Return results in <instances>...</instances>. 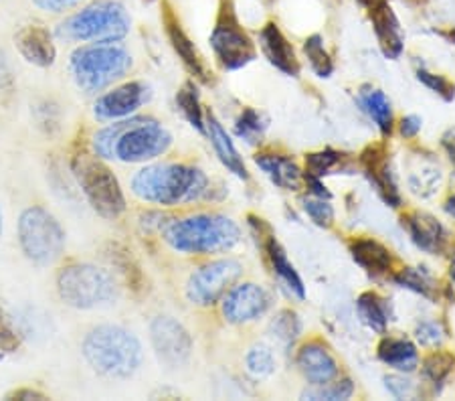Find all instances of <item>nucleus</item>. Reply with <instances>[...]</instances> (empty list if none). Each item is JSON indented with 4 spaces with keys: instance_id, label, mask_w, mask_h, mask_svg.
I'll return each instance as SVG.
<instances>
[{
    "instance_id": "1",
    "label": "nucleus",
    "mask_w": 455,
    "mask_h": 401,
    "mask_svg": "<svg viewBox=\"0 0 455 401\" xmlns=\"http://www.w3.org/2000/svg\"><path fill=\"white\" fill-rule=\"evenodd\" d=\"M172 146V134L152 118H124L93 134L92 150L101 160L146 163L163 156Z\"/></svg>"
},
{
    "instance_id": "2",
    "label": "nucleus",
    "mask_w": 455,
    "mask_h": 401,
    "mask_svg": "<svg viewBox=\"0 0 455 401\" xmlns=\"http://www.w3.org/2000/svg\"><path fill=\"white\" fill-rule=\"evenodd\" d=\"M132 193L152 205L176 207L209 196L211 182L196 166L164 163L138 171L132 179Z\"/></svg>"
},
{
    "instance_id": "3",
    "label": "nucleus",
    "mask_w": 455,
    "mask_h": 401,
    "mask_svg": "<svg viewBox=\"0 0 455 401\" xmlns=\"http://www.w3.org/2000/svg\"><path fill=\"white\" fill-rule=\"evenodd\" d=\"M163 237L179 253L211 255L233 250L241 239V229L225 215L199 213L166 221Z\"/></svg>"
},
{
    "instance_id": "4",
    "label": "nucleus",
    "mask_w": 455,
    "mask_h": 401,
    "mask_svg": "<svg viewBox=\"0 0 455 401\" xmlns=\"http://www.w3.org/2000/svg\"><path fill=\"white\" fill-rule=\"evenodd\" d=\"M82 351L95 373L109 379H128L140 369L144 353L140 341L128 328L100 325L85 334Z\"/></svg>"
},
{
    "instance_id": "5",
    "label": "nucleus",
    "mask_w": 455,
    "mask_h": 401,
    "mask_svg": "<svg viewBox=\"0 0 455 401\" xmlns=\"http://www.w3.org/2000/svg\"><path fill=\"white\" fill-rule=\"evenodd\" d=\"M69 69L79 90L98 93L128 76L132 55L120 43H87L73 51Z\"/></svg>"
},
{
    "instance_id": "6",
    "label": "nucleus",
    "mask_w": 455,
    "mask_h": 401,
    "mask_svg": "<svg viewBox=\"0 0 455 401\" xmlns=\"http://www.w3.org/2000/svg\"><path fill=\"white\" fill-rule=\"evenodd\" d=\"M130 27L132 19L120 0H95L65 19L55 35L69 43H120Z\"/></svg>"
},
{
    "instance_id": "7",
    "label": "nucleus",
    "mask_w": 455,
    "mask_h": 401,
    "mask_svg": "<svg viewBox=\"0 0 455 401\" xmlns=\"http://www.w3.org/2000/svg\"><path fill=\"white\" fill-rule=\"evenodd\" d=\"M61 301L77 310H93L117 301V284L112 274L93 264H69L57 276Z\"/></svg>"
},
{
    "instance_id": "8",
    "label": "nucleus",
    "mask_w": 455,
    "mask_h": 401,
    "mask_svg": "<svg viewBox=\"0 0 455 401\" xmlns=\"http://www.w3.org/2000/svg\"><path fill=\"white\" fill-rule=\"evenodd\" d=\"M71 171L95 213L106 219H117L126 211V196L120 182L100 156L77 152L71 160Z\"/></svg>"
},
{
    "instance_id": "9",
    "label": "nucleus",
    "mask_w": 455,
    "mask_h": 401,
    "mask_svg": "<svg viewBox=\"0 0 455 401\" xmlns=\"http://www.w3.org/2000/svg\"><path fill=\"white\" fill-rule=\"evenodd\" d=\"M19 244L35 266H51L63 255L65 231L47 209L28 207L19 219Z\"/></svg>"
},
{
    "instance_id": "10",
    "label": "nucleus",
    "mask_w": 455,
    "mask_h": 401,
    "mask_svg": "<svg viewBox=\"0 0 455 401\" xmlns=\"http://www.w3.org/2000/svg\"><path fill=\"white\" fill-rule=\"evenodd\" d=\"M211 47L225 69L235 71L255 60V45L235 17L231 0H223L217 25L211 33Z\"/></svg>"
},
{
    "instance_id": "11",
    "label": "nucleus",
    "mask_w": 455,
    "mask_h": 401,
    "mask_svg": "<svg viewBox=\"0 0 455 401\" xmlns=\"http://www.w3.org/2000/svg\"><path fill=\"white\" fill-rule=\"evenodd\" d=\"M243 268L237 260H215L195 269L187 284L188 301L196 306H212L235 286Z\"/></svg>"
},
{
    "instance_id": "12",
    "label": "nucleus",
    "mask_w": 455,
    "mask_h": 401,
    "mask_svg": "<svg viewBox=\"0 0 455 401\" xmlns=\"http://www.w3.org/2000/svg\"><path fill=\"white\" fill-rule=\"evenodd\" d=\"M150 339L158 361L168 369H180L188 363L190 353H193V339L176 318H154L150 325Z\"/></svg>"
},
{
    "instance_id": "13",
    "label": "nucleus",
    "mask_w": 455,
    "mask_h": 401,
    "mask_svg": "<svg viewBox=\"0 0 455 401\" xmlns=\"http://www.w3.org/2000/svg\"><path fill=\"white\" fill-rule=\"evenodd\" d=\"M150 100V87L142 82H128L100 96L93 114L100 122H117L136 114Z\"/></svg>"
},
{
    "instance_id": "14",
    "label": "nucleus",
    "mask_w": 455,
    "mask_h": 401,
    "mask_svg": "<svg viewBox=\"0 0 455 401\" xmlns=\"http://www.w3.org/2000/svg\"><path fill=\"white\" fill-rule=\"evenodd\" d=\"M271 298L266 290L257 284L245 282L231 286L223 296V317L231 325H245L266 315Z\"/></svg>"
},
{
    "instance_id": "15",
    "label": "nucleus",
    "mask_w": 455,
    "mask_h": 401,
    "mask_svg": "<svg viewBox=\"0 0 455 401\" xmlns=\"http://www.w3.org/2000/svg\"><path fill=\"white\" fill-rule=\"evenodd\" d=\"M14 45L25 61L36 68H51L57 60V49L51 35L43 25H27L14 36Z\"/></svg>"
},
{
    "instance_id": "16",
    "label": "nucleus",
    "mask_w": 455,
    "mask_h": 401,
    "mask_svg": "<svg viewBox=\"0 0 455 401\" xmlns=\"http://www.w3.org/2000/svg\"><path fill=\"white\" fill-rule=\"evenodd\" d=\"M298 367L302 369L304 377L310 381L314 388L324 385L332 379L339 377V363L328 351L326 345H322L318 341H312L304 345L298 351Z\"/></svg>"
},
{
    "instance_id": "17",
    "label": "nucleus",
    "mask_w": 455,
    "mask_h": 401,
    "mask_svg": "<svg viewBox=\"0 0 455 401\" xmlns=\"http://www.w3.org/2000/svg\"><path fill=\"white\" fill-rule=\"evenodd\" d=\"M259 41L263 53H266L271 65H275V68L283 71L285 76H298L299 63L296 60V51H293L291 43L285 39L280 27L275 23H267L261 28Z\"/></svg>"
},
{
    "instance_id": "18",
    "label": "nucleus",
    "mask_w": 455,
    "mask_h": 401,
    "mask_svg": "<svg viewBox=\"0 0 455 401\" xmlns=\"http://www.w3.org/2000/svg\"><path fill=\"white\" fill-rule=\"evenodd\" d=\"M163 23H164V28H166L168 41H171V45L176 51V55H179L182 63L187 65V69L193 73V76L203 79V82H207V79H209L207 71H204V65L201 61V57H199V53H196L195 43L190 41V36L185 33V28H182L180 20L176 19L174 11L168 4L164 9V14H163Z\"/></svg>"
},
{
    "instance_id": "19",
    "label": "nucleus",
    "mask_w": 455,
    "mask_h": 401,
    "mask_svg": "<svg viewBox=\"0 0 455 401\" xmlns=\"http://www.w3.org/2000/svg\"><path fill=\"white\" fill-rule=\"evenodd\" d=\"M374 33H377L379 45L383 49L385 57L388 60H397L401 57L403 49H405V39H403V28L397 19V14L393 12L391 6L383 4L377 11L371 12Z\"/></svg>"
},
{
    "instance_id": "20",
    "label": "nucleus",
    "mask_w": 455,
    "mask_h": 401,
    "mask_svg": "<svg viewBox=\"0 0 455 401\" xmlns=\"http://www.w3.org/2000/svg\"><path fill=\"white\" fill-rule=\"evenodd\" d=\"M407 229L413 244L427 253H442L447 244V231L435 217L413 213L407 217Z\"/></svg>"
},
{
    "instance_id": "21",
    "label": "nucleus",
    "mask_w": 455,
    "mask_h": 401,
    "mask_svg": "<svg viewBox=\"0 0 455 401\" xmlns=\"http://www.w3.org/2000/svg\"><path fill=\"white\" fill-rule=\"evenodd\" d=\"M255 164L267 174L274 185L285 188V191H296V188H299V182H302V179H304L299 166L293 163L290 156L257 155Z\"/></svg>"
},
{
    "instance_id": "22",
    "label": "nucleus",
    "mask_w": 455,
    "mask_h": 401,
    "mask_svg": "<svg viewBox=\"0 0 455 401\" xmlns=\"http://www.w3.org/2000/svg\"><path fill=\"white\" fill-rule=\"evenodd\" d=\"M204 124H207V134L211 138V144H212V148H215L219 160H221V163L233 174H237L239 179L247 180L249 179L247 169H245L243 160H241V156H239L237 148H235L231 136L225 132V128L221 126V124H219V120L212 114L207 116V122H204Z\"/></svg>"
},
{
    "instance_id": "23",
    "label": "nucleus",
    "mask_w": 455,
    "mask_h": 401,
    "mask_svg": "<svg viewBox=\"0 0 455 401\" xmlns=\"http://www.w3.org/2000/svg\"><path fill=\"white\" fill-rule=\"evenodd\" d=\"M379 359L391 369L401 373H413L419 365V353L417 347L407 339H383L379 345Z\"/></svg>"
},
{
    "instance_id": "24",
    "label": "nucleus",
    "mask_w": 455,
    "mask_h": 401,
    "mask_svg": "<svg viewBox=\"0 0 455 401\" xmlns=\"http://www.w3.org/2000/svg\"><path fill=\"white\" fill-rule=\"evenodd\" d=\"M350 253L356 264L371 274H385L393 266L391 252H388L385 245L374 242V239H356V242L350 245Z\"/></svg>"
},
{
    "instance_id": "25",
    "label": "nucleus",
    "mask_w": 455,
    "mask_h": 401,
    "mask_svg": "<svg viewBox=\"0 0 455 401\" xmlns=\"http://www.w3.org/2000/svg\"><path fill=\"white\" fill-rule=\"evenodd\" d=\"M358 104H361L363 112L369 114V118L377 124L380 132L391 134L393 108L383 92L374 90V87H363L361 93H358Z\"/></svg>"
},
{
    "instance_id": "26",
    "label": "nucleus",
    "mask_w": 455,
    "mask_h": 401,
    "mask_svg": "<svg viewBox=\"0 0 455 401\" xmlns=\"http://www.w3.org/2000/svg\"><path fill=\"white\" fill-rule=\"evenodd\" d=\"M267 255H269L271 268H274V272L277 274V278H280L285 286L290 288V292H293L298 298H306L304 282H302V278H299V274L296 272V268L290 264L288 255H285L283 247L275 242V237H269Z\"/></svg>"
},
{
    "instance_id": "27",
    "label": "nucleus",
    "mask_w": 455,
    "mask_h": 401,
    "mask_svg": "<svg viewBox=\"0 0 455 401\" xmlns=\"http://www.w3.org/2000/svg\"><path fill=\"white\" fill-rule=\"evenodd\" d=\"M358 309V317H361L363 323L371 328V331L385 334L388 320H391V315H388V304L383 298L374 294V292H366L356 302Z\"/></svg>"
},
{
    "instance_id": "28",
    "label": "nucleus",
    "mask_w": 455,
    "mask_h": 401,
    "mask_svg": "<svg viewBox=\"0 0 455 401\" xmlns=\"http://www.w3.org/2000/svg\"><path fill=\"white\" fill-rule=\"evenodd\" d=\"M14 320V326L20 334V339H47L51 333V317L43 315L39 309H19L14 315H11Z\"/></svg>"
},
{
    "instance_id": "29",
    "label": "nucleus",
    "mask_w": 455,
    "mask_h": 401,
    "mask_svg": "<svg viewBox=\"0 0 455 401\" xmlns=\"http://www.w3.org/2000/svg\"><path fill=\"white\" fill-rule=\"evenodd\" d=\"M176 106L182 112V116L188 120V124L193 128L199 130L201 134H207V124H204L203 118V108H201V100H199V92H196L195 84H187L176 96Z\"/></svg>"
},
{
    "instance_id": "30",
    "label": "nucleus",
    "mask_w": 455,
    "mask_h": 401,
    "mask_svg": "<svg viewBox=\"0 0 455 401\" xmlns=\"http://www.w3.org/2000/svg\"><path fill=\"white\" fill-rule=\"evenodd\" d=\"M269 331L271 337L290 349L299 337V333H302V320H299V317L293 310H282L271 320Z\"/></svg>"
},
{
    "instance_id": "31",
    "label": "nucleus",
    "mask_w": 455,
    "mask_h": 401,
    "mask_svg": "<svg viewBox=\"0 0 455 401\" xmlns=\"http://www.w3.org/2000/svg\"><path fill=\"white\" fill-rule=\"evenodd\" d=\"M267 120L253 108H245L235 122V134L243 138L247 144H259L263 134H266Z\"/></svg>"
},
{
    "instance_id": "32",
    "label": "nucleus",
    "mask_w": 455,
    "mask_h": 401,
    "mask_svg": "<svg viewBox=\"0 0 455 401\" xmlns=\"http://www.w3.org/2000/svg\"><path fill=\"white\" fill-rule=\"evenodd\" d=\"M304 53L310 61V68L318 77H330L334 71V63L330 60L328 51L324 49V39L320 35L307 36L304 43Z\"/></svg>"
},
{
    "instance_id": "33",
    "label": "nucleus",
    "mask_w": 455,
    "mask_h": 401,
    "mask_svg": "<svg viewBox=\"0 0 455 401\" xmlns=\"http://www.w3.org/2000/svg\"><path fill=\"white\" fill-rule=\"evenodd\" d=\"M369 172H371V180L374 182V187L379 188V193L383 195V199L388 203V205L399 207L401 196L397 191V180H395V174L391 169H388V164L387 163L371 164Z\"/></svg>"
},
{
    "instance_id": "34",
    "label": "nucleus",
    "mask_w": 455,
    "mask_h": 401,
    "mask_svg": "<svg viewBox=\"0 0 455 401\" xmlns=\"http://www.w3.org/2000/svg\"><path fill=\"white\" fill-rule=\"evenodd\" d=\"M247 373L253 379H266L275 369V357L266 345H253L245 357Z\"/></svg>"
},
{
    "instance_id": "35",
    "label": "nucleus",
    "mask_w": 455,
    "mask_h": 401,
    "mask_svg": "<svg viewBox=\"0 0 455 401\" xmlns=\"http://www.w3.org/2000/svg\"><path fill=\"white\" fill-rule=\"evenodd\" d=\"M395 282H397L399 286L407 288V290H413V292H417V294H421L425 298H431L433 288H435V282H433L431 274L423 268L401 269V272L395 276Z\"/></svg>"
},
{
    "instance_id": "36",
    "label": "nucleus",
    "mask_w": 455,
    "mask_h": 401,
    "mask_svg": "<svg viewBox=\"0 0 455 401\" xmlns=\"http://www.w3.org/2000/svg\"><path fill=\"white\" fill-rule=\"evenodd\" d=\"M439 179H442L439 169H435V166L421 164V169H417L409 174V187L411 191L417 195L431 196L433 193H437Z\"/></svg>"
},
{
    "instance_id": "37",
    "label": "nucleus",
    "mask_w": 455,
    "mask_h": 401,
    "mask_svg": "<svg viewBox=\"0 0 455 401\" xmlns=\"http://www.w3.org/2000/svg\"><path fill=\"white\" fill-rule=\"evenodd\" d=\"M451 369L453 359L445 353H433L423 361V375L435 385H443L447 375L451 373Z\"/></svg>"
},
{
    "instance_id": "38",
    "label": "nucleus",
    "mask_w": 455,
    "mask_h": 401,
    "mask_svg": "<svg viewBox=\"0 0 455 401\" xmlns=\"http://www.w3.org/2000/svg\"><path fill=\"white\" fill-rule=\"evenodd\" d=\"M20 341L23 339H20L17 326H14L12 317L3 309V304H0V353H17L20 349Z\"/></svg>"
},
{
    "instance_id": "39",
    "label": "nucleus",
    "mask_w": 455,
    "mask_h": 401,
    "mask_svg": "<svg viewBox=\"0 0 455 401\" xmlns=\"http://www.w3.org/2000/svg\"><path fill=\"white\" fill-rule=\"evenodd\" d=\"M355 393V385L350 379H339V381H328L324 385H318V389L306 391V397L310 399H348Z\"/></svg>"
},
{
    "instance_id": "40",
    "label": "nucleus",
    "mask_w": 455,
    "mask_h": 401,
    "mask_svg": "<svg viewBox=\"0 0 455 401\" xmlns=\"http://www.w3.org/2000/svg\"><path fill=\"white\" fill-rule=\"evenodd\" d=\"M304 211L315 225H320V228H330V225L334 223V209L328 203V199H320V196L314 195L306 196Z\"/></svg>"
},
{
    "instance_id": "41",
    "label": "nucleus",
    "mask_w": 455,
    "mask_h": 401,
    "mask_svg": "<svg viewBox=\"0 0 455 401\" xmlns=\"http://www.w3.org/2000/svg\"><path fill=\"white\" fill-rule=\"evenodd\" d=\"M339 163H340V155L334 150H322V152H314V155L306 156L307 174H312V177H318V179L328 174Z\"/></svg>"
},
{
    "instance_id": "42",
    "label": "nucleus",
    "mask_w": 455,
    "mask_h": 401,
    "mask_svg": "<svg viewBox=\"0 0 455 401\" xmlns=\"http://www.w3.org/2000/svg\"><path fill=\"white\" fill-rule=\"evenodd\" d=\"M417 77H419V82L427 85L431 92L442 96L445 101H451L455 98V87L447 82L443 76H435V73H429L427 69H419L417 71Z\"/></svg>"
},
{
    "instance_id": "43",
    "label": "nucleus",
    "mask_w": 455,
    "mask_h": 401,
    "mask_svg": "<svg viewBox=\"0 0 455 401\" xmlns=\"http://www.w3.org/2000/svg\"><path fill=\"white\" fill-rule=\"evenodd\" d=\"M415 337L423 347H437L442 345L445 333L442 325L435 323V320H423V323H419L415 328Z\"/></svg>"
},
{
    "instance_id": "44",
    "label": "nucleus",
    "mask_w": 455,
    "mask_h": 401,
    "mask_svg": "<svg viewBox=\"0 0 455 401\" xmlns=\"http://www.w3.org/2000/svg\"><path fill=\"white\" fill-rule=\"evenodd\" d=\"M385 388L395 399H405L413 393V381L405 375H388L385 377Z\"/></svg>"
},
{
    "instance_id": "45",
    "label": "nucleus",
    "mask_w": 455,
    "mask_h": 401,
    "mask_svg": "<svg viewBox=\"0 0 455 401\" xmlns=\"http://www.w3.org/2000/svg\"><path fill=\"white\" fill-rule=\"evenodd\" d=\"M35 6H39L41 11L47 12H65L73 9V6L82 4L84 0H33Z\"/></svg>"
},
{
    "instance_id": "46",
    "label": "nucleus",
    "mask_w": 455,
    "mask_h": 401,
    "mask_svg": "<svg viewBox=\"0 0 455 401\" xmlns=\"http://www.w3.org/2000/svg\"><path fill=\"white\" fill-rule=\"evenodd\" d=\"M12 85H14V79H12L11 65H9V61H6V55L0 51V96L11 93Z\"/></svg>"
},
{
    "instance_id": "47",
    "label": "nucleus",
    "mask_w": 455,
    "mask_h": 401,
    "mask_svg": "<svg viewBox=\"0 0 455 401\" xmlns=\"http://www.w3.org/2000/svg\"><path fill=\"white\" fill-rule=\"evenodd\" d=\"M421 118L419 116H405V118L401 120V124H399V132H401V136H405V138H415L417 134H419V130H421Z\"/></svg>"
},
{
    "instance_id": "48",
    "label": "nucleus",
    "mask_w": 455,
    "mask_h": 401,
    "mask_svg": "<svg viewBox=\"0 0 455 401\" xmlns=\"http://www.w3.org/2000/svg\"><path fill=\"white\" fill-rule=\"evenodd\" d=\"M304 180L307 182V187H310V191L314 196H320V199H330V191L326 188L324 182H322L318 177H312V174H304Z\"/></svg>"
},
{
    "instance_id": "49",
    "label": "nucleus",
    "mask_w": 455,
    "mask_h": 401,
    "mask_svg": "<svg viewBox=\"0 0 455 401\" xmlns=\"http://www.w3.org/2000/svg\"><path fill=\"white\" fill-rule=\"evenodd\" d=\"M6 399H47L45 393L31 389V388H23V389H14L11 391Z\"/></svg>"
},
{
    "instance_id": "50",
    "label": "nucleus",
    "mask_w": 455,
    "mask_h": 401,
    "mask_svg": "<svg viewBox=\"0 0 455 401\" xmlns=\"http://www.w3.org/2000/svg\"><path fill=\"white\" fill-rule=\"evenodd\" d=\"M443 146H445L447 155H450V158L455 164V132H450L447 136H443Z\"/></svg>"
},
{
    "instance_id": "51",
    "label": "nucleus",
    "mask_w": 455,
    "mask_h": 401,
    "mask_svg": "<svg viewBox=\"0 0 455 401\" xmlns=\"http://www.w3.org/2000/svg\"><path fill=\"white\" fill-rule=\"evenodd\" d=\"M358 4L363 6V9H366L369 12H372V11H377L379 6H383V4H387L388 0H356Z\"/></svg>"
},
{
    "instance_id": "52",
    "label": "nucleus",
    "mask_w": 455,
    "mask_h": 401,
    "mask_svg": "<svg viewBox=\"0 0 455 401\" xmlns=\"http://www.w3.org/2000/svg\"><path fill=\"white\" fill-rule=\"evenodd\" d=\"M445 211H447V215H451V217L455 219V195H453V196H450V199H447V203H445Z\"/></svg>"
},
{
    "instance_id": "53",
    "label": "nucleus",
    "mask_w": 455,
    "mask_h": 401,
    "mask_svg": "<svg viewBox=\"0 0 455 401\" xmlns=\"http://www.w3.org/2000/svg\"><path fill=\"white\" fill-rule=\"evenodd\" d=\"M450 276H451V280H453V284H455V255H453V260H451V268H450Z\"/></svg>"
},
{
    "instance_id": "54",
    "label": "nucleus",
    "mask_w": 455,
    "mask_h": 401,
    "mask_svg": "<svg viewBox=\"0 0 455 401\" xmlns=\"http://www.w3.org/2000/svg\"><path fill=\"white\" fill-rule=\"evenodd\" d=\"M0 237H3V209H0Z\"/></svg>"
},
{
    "instance_id": "55",
    "label": "nucleus",
    "mask_w": 455,
    "mask_h": 401,
    "mask_svg": "<svg viewBox=\"0 0 455 401\" xmlns=\"http://www.w3.org/2000/svg\"><path fill=\"white\" fill-rule=\"evenodd\" d=\"M146 3H154V0H146Z\"/></svg>"
}]
</instances>
